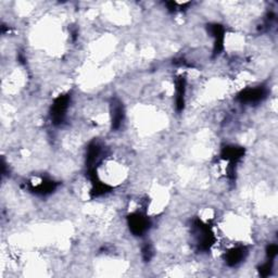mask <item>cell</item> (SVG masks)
Returning a JSON list of instances; mask_svg holds the SVG:
<instances>
[{
    "label": "cell",
    "mask_w": 278,
    "mask_h": 278,
    "mask_svg": "<svg viewBox=\"0 0 278 278\" xmlns=\"http://www.w3.org/2000/svg\"><path fill=\"white\" fill-rule=\"evenodd\" d=\"M128 225L130 232L135 236H143L148 231L150 222L147 217L142 213H134L128 218Z\"/></svg>",
    "instance_id": "cell-1"
},
{
    "label": "cell",
    "mask_w": 278,
    "mask_h": 278,
    "mask_svg": "<svg viewBox=\"0 0 278 278\" xmlns=\"http://www.w3.org/2000/svg\"><path fill=\"white\" fill-rule=\"evenodd\" d=\"M185 94H186V85L185 80L179 79L176 82V108L178 111H182L185 106Z\"/></svg>",
    "instance_id": "cell-5"
},
{
    "label": "cell",
    "mask_w": 278,
    "mask_h": 278,
    "mask_svg": "<svg viewBox=\"0 0 278 278\" xmlns=\"http://www.w3.org/2000/svg\"><path fill=\"white\" fill-rule=\"evenodd\" d=\"M246 255H247V250L245 247H236L229 250V251L226 253L225 262L229 266H236L245 260Z\"/></svg>",
    "instance_id": "cell-4"
},
{
    "label": "cell",
    "mask_w": 278,
    "mask_h": 278,
    "mask_svg": "<svg viewBox=\"0 0 278 278\" xmlns=\"http://www.w3.org/2000/svg\"><path fill=\"white\" fill-rule=\"evenodd\" d=\"M68 101H70V97L67 95L60 96L54 100L51 108V119L53 123L60 124L62 123V121H63L67 111Z\"/></svg>",
    "instance_id": "cell-2"
},
{
    "label": "cell",
    "mask_w": 278,
    "mask_h": 278,
    "mask_svg": "<svg viewBox=\"0 0 278 278\" xmlns=\"http://www.w3.org/2000/svg\"><path fill=\"white\" fill-rule=\"evenodd\" d=\"M152 255H154V249H152V247L150 245H146L144 248H143V256L144 259L146 261H149Z\"/></svg>",
    "instance_id": "cell-7"
},
{
    "label": "cell",
    "mask_w": 278,
    "mask_h": 278,
    "mask_svg": "<svg viewBox=\"0 0 278 278\" xmlns=\"http://www.w3.org/2000/svg\"><path fill=\"white\" fill-rule=\"evenodd\" d=\"M266 92L265 89L262 87L258 88H248L238 96V98L241 102L245 103H254V102H259L263 98H265Z\"/></svg>",
    "instance_id": "cell-3"
},
{
    "label": "cell",
    "mask_w": 278,
    "mask_h": 278,
    "mask_svg": "<svg viewBox=\"0 0 278 278\" xmlns=\"http://www.w3.org/2000/svg\"><path fill=\"white\" fill-rule=\"evenodd\" d=\"M124 121V109L123 106L119 103L113 104L112 109V128L116 129L121 126V124Z\"/></svg>",
    "instance_id": "cell-6"
}]
</instances>
